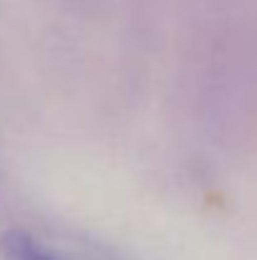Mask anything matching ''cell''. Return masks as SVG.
I'll use <instances>...</instances> for the list:
<instances>
[{
	"mask_svg": "<svg viewBox=\"0 0 257 260\" xmlns=\"http://www.w3.org/2000/svg\"><path fill=\"white\" fill-rule=\"evenodd\" d=\"M0 258L3 260H61L41 243H35L23 230H8L0 235Z\"/></svg>",
	"mask_w": 257,
	"mask_h": 260,
	"instance_id": "cell-1",
	"label": "cell"
}]
</instances>
